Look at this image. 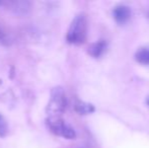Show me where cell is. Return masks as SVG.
Instances as JSON below:
<instances>
[{"mask_svg":"<svg viewBox=\"0 0 149 148\" xmlns=\"http://www.w3.org/2000/svg\"><path fill=\"white\" fill-rule=\"evenodd\" d=\"M8 134V124L5 117L0 113V137L3 138Z\"/></svg>","mask_w":149,"mask_h":148,"instance_id":"9","label":"cell"},{"mask_svg":"<svg viewBox=\"0 0 149 148\" xmlns=\"http://www.w3.org/2000/svg\"><path fill=\"white\" fill-rule=\"evenodd\" d=\"M135 59L140 64L149 65V48L143 47L138 49V51L135 54Z\"/></svg>","mask_w":149,"mask_h":148,"instance_id":"8","label":"cell"},{"mask_svg":"<svg viewBox=\"0 0 149 148\" xmlns=\"http://www.w3.org/2000/svg\"><path fill=\"white\" fill-rule=\"evenodd\" d=\"M46 124L49 130L57 136L63 137L65 139H74L76 137L75 130L62 118H47Z\"/></svg>","mask_w":149,"mask_h":148,"instance_id":"3","label":"cell"},{"mask_svg":"<svg viewBox=\"0 0 149 148\" xmlns=\"http://www.w3.org/2000/svg\"><path fill=\"white\" fill-rule=\"evenodd\" d=\"M77 148H87V147H82V146H81V147H77Z\"/></svg>","mask_w":149,"mask_h":148,"instance_id":"11","label":"cell"},{"mask_svg":"<svg viewBox=\"0 0 149 148\" xmlns=\"http://www.w3.org/2000/svg\"><path fill=\"white\" fill-rule=\"evenodd\" d=\"M74 110L80 115H88L95 111V108L91 104L82 101H76V103L74 104Z\"/></svg>","mask_w":149,"mask_h":148,"instance_id":"7","label":"cell"},{"mask_svg":"<svg viewBox=\"0 0 149 148\" xmlns=\"http://www.w3.org/2000/svg\"><path fill=\"white\" fill-rule=\"evenodd\" d=\"M113 15L118 24H125L131 17V9L129 6L119 4L113 10Z\"/></svg>","mask_w":149,"mask_h":148,"instance_id":"4","label":"cell"},{"mask_svg":"<svg viewBox=\"0 0 149 148\" xmlns=\"http://www.w3.org/2000/svg\"><path fill=\"white\" fill-rule=\"evenodd\" d=\"M67 108V97L62 86L52 88L50 99L46 107L47 118H61Z\"/></svg>","mask_w":149,"mask_h":148,"instance_id":"2","label":"cell"},{"mask_svg":"<svg viewBox=\"0 0 149 148\" xmlns=\"http://www.w3.org/2000/svg\"><path fill=\"white\" fill-rule=\"evenodd\" d=\"M6 6L8 9L18 14H26L31 10V3L28 1H11L7 2Z\"/></svg>","mask_w":149,"mask_h":148,"instance_id":"6","label":"cell"},{"mask_svg":"<svg viewBox=\"0 0 149 148\" xmlns=\"http://www.w3.org/2000/svg\"><path fill=\"white\" fill-rule=\"evenodd\" d=\"M108 48V44L104 40H100V41L95 42V43L91 44L88 47V54L93 58H98L102 55H104V53L107 51Z\"/></svg>","mask_w":149,"mask_h":148,"instance_id":"5","label":"cell"},{"mask_svg":"<svg viewBox=\"0 0 149 148\" xmlns=\"http://www.w3.org/2000/svg\"><path fill=\"white\" fill-rule=\"evenodd\" d=\"M147 15H148V17H149V11H148V14H147Z\"/></svg>","mask_w":149,"mask_h":148,"instance_id":"12","label":"cell"},{"mask_svg":"<svg viewBox=\"0 0 149 148\" xmlns=\"http://www.w3.org/2000/svg\"><path fill=\"white\" fill-rule=\"evenodd\" d=\"M87 37V17L84 13H79L71 22L67 31L66 40L72 45H81Z\"/></svg>","mask_w":149,"mask_h":148,"instance_id":"1","label":"cell"},{"mask_svg":"<svg viewBox=\"0 0 149 148\" xmlns=\"http://www.w3.org/2000/svg\"><path fill=\"white\" fill-rule=\"evenodd\" d=\"M146 103H147V105H148V107H149V97H147V99H146Z\"/></svg>","mask_w":149,"mask_h":148,"instance_id":"10","label":"cell"}]
</instances>
